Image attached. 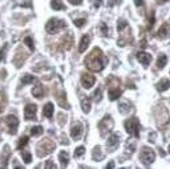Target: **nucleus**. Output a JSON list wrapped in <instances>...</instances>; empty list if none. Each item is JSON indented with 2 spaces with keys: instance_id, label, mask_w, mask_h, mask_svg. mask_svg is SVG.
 Masks as SVG:
<instances>
[{
  "instance_id": "obj_18",
  "label": "nucleus",
  "mask_w": 170,
  "mask_h": 169,
  "mask_svg": "<svg viewBox=\"0 0 170 169\" xmlns=\"http://www.w3.org/2000/svg\"><path fill=\"white\" fill-rule=\"evenodd\" d=\"M121 93H122V92H121L120 88H113V87H112V88L109 89V99H110L112 101H114V100H117L118 97L121 96Z\"/></svg>"
},
{
  "instance_id": "obj_14",
  "label": "nucleus",
  "mask_w": 170,
  "mask_h": 169,
  "mask_svg": "<svg viewBox=\"0 0 170 169\" xmlns=\"http://www.w3.org/2000/svg\"><path fill=\"white\" fill-rule=\"evenodd\" d=\"M157 91L158 92H165L170 88V80L169 79H162L160 83H157Z\"/></svg>"
},
{
  "instance_id": "obj_39",
  "label": "nucleus",
  "mask_w": 170,
  "mask_h": 169,
  "mask_svg": "<svg viewBox=\"0 0 170 169\" xmlns=\"http://www.w3.org/2000/svg\"><path fill=\"white\" fill-rule=\"evenodd\" d=\"M149 141H151V143H154V141H156V133L149 134Z\"/></svg>"
},
{
  "instance_id": "obj_7",
  "label": "nucleus",
  "mask_w": 170,
  "mask_h": 169,
  "mask_svg": "<svg viewBox=\"0 0 170 169\" xmlns=\"http://www.w3.org/2000/svg\"><path fill=\"white\" fill-rule=\"evenodd\" d=\"M5 124L8 125V132L11 134H16L18 133V127H19V120L15 116L9 115L5 117Z\"/></svg>"
},
{
  "instance_id": "obj_2",
  "label": "nucleus",
  "mask_w": 170,
  "mask_h": 169,
  "mask_svg": "<svg viewBox=\"0 0 170 169\" xmlns=\"http://www.w3.org/2000/svg\"><path fill=\"white\" fill-rule=\"evenodd\" d=\"M65 27H66V23L64 20L57 19V18H52L48 20L47 24H45V31L48 33H57L59 31L64 30Z\"/></svg>"
},
{
  "instance_id": "obj_42",
  "label": "nucleus",
  "mask_w": 170,
  "mask_h": 169,
  "mask_svg": "<svg viewBox=\"0 0 170 169\" xmlns=\"http://www.w3.org/2000/svg\"><path fill=\"white\" fill-rule=\"evenodd\" d=\"M3 109H4V108H3V105L0 104V113H2V112H3Z\"/></svg>"
},
{
  "instance_id": "obj_33",
  "label": "nucleus",
  "mask_w": 170,
  "mask_h": 169,
  "mask_svg": "<svg viewBox=\"0 0 170 169\" xmlns=\"http://www.w3.org/2000/svg\"><path fill=\"white\" fill-rule=\"evenodd\" d=\"M85 153V148L84 146H78V148L75 149V157H81Z\"/></svg>"
},
{
  "instance_id": "obj_31",
  "label": "nucleus",
  "mask_w": 170,
  "mask_h": 169,
  "mask_svg": "<svg viewBox=\"0 0 170 169\" xmlns=\"http://www.w3.org/2000/svg\"><path fill=\"white\" fill-rule=\"evenodd\" d=\"M24 43L27 44V46H28V48H29L31 51H33V49H35V46H33V40H32V39H31L29 36H27V37L24 39Z\"/></svg>"
},
{
  "instance_id": "obj_17",
  "label": "nucleus",
  "mask_w": 170,
  "mask_h": 169,
  "mask_svg": "<svg viewBox=\"0 0 170 169\" xmlns=\"http://www.w3.org/2000/svg\"><path fill=\"white\" fill-rule=\"evenodd\" d=\"M59 160L61 162V166L65 168L68 165V162H69V155H68L65 150H61L59 153Z\"/></svg>"
},
{
  "instance_id": "obj_5",
  "label": "nucleus",
  "mask_w": 170,
  "mask_h": 169,
  "mask_svg": "<svg viewBox=\"0 0 170 169\" xmlns=\"http://www.w3.org/2000/svg\"><path fill=\"white\" fill-rule=\"evenodd\" d=\"M140 160L142 161V164L145 166H148L156 160V153L149 148H142V150L140 153Z\"/></svg>"
},
{
  "instance_id": "obj_26",
  "label": "nucleus",
  "mask_w": 170,
  "mask_h": 169,
  "mask_svg": "<svg viewBox=\"0 0 170 169\" xmlns=\"http://www.w3.org/2000/svg\"><path fill=\"white\" fill-rule=\"evenodd\" d=\"M21 157H23V161L25 162V164H29V162L32 161V156L28 150H23L21 152Z\"/></svg>"
},
{
  "instance_id": "obj_27",
  "label": "nucleus",
  "mask_w": 170,
  "mask_h": 169,
  "mask_svg": "<svg viewBox=\"0 0 170 169\" xmlns=\"http://www.w3.org/2000/svg\"><path fill=\"white\" fill-rule=\"evenodd\" d=\"M33 80H35V76L25 75V76H23V79H21V84H23V85H27V84L33 83Z\"/></svg>"
},
{
  "instance_id": "obj_3",
  "label": "nucleus",
  "mask_w": 170,
  "mask_h": 169,
  "mask_svg": "<svg viewBox=\"0 0 170 169\" xmlns=\"http://www.w3.org/2000/svg\"><path fill=\"white\" fill-rule=\"evenodd\" d=\"M125 129H126V132L130 134V136H133V137H140V120L137 119V117H132V119H129L125 121Z\"/></svg>"
},
{
  "instance_id": "obj_28",
  "label": "nucleus",
  "mask_w": 170,
  "mask_h": 169,
  "mask_svg": "<svg viewBox=\"0 0 170 169\" xmlns=\"http://www.w3.org/2000/svg\"><path fill=\"white\" fill-rule=\"evenodd\" d=\"M125 28H128V23H126V20L125 19H120L117 21V31H122V30H125Z\"/></svg>"
},
{
  "instance_id": "obj_41",
  "label": "nucleus",
  "mask_w": 170,
  "mask_h": 169,
  "mask_svg": "<svg viewBox=\"0 0 170 169\" xmlns=\"http://www.w3.org/2000/svg\"><path fill=\"white\" fill-rule=\"evenodd\" d=\"M108 168H109V169H112V168H114V162H113V161H110V162H109V164H108V165H106V169H108Z\"/></svg>"
},
{
  "instance_id": "obj_34",
  "label": "nucleus",
  "mask_w": 170,
  "mask_h": 169,
  "mask_svg": "<svg viewBox=\"0 0 170 169\" xmlns=\"http://www.w3.org/2000/svg\"><path fill=\"white\" fill-rule=\"evenodd\" d=\"M85 23H87V20H85V19H76V20H75V25H76L77 28L84 27Z\"/></svg>"
},
{
  "instance_id": "obj_6",
  "label": "nucleus",
  "mask_w": 170,
  "mask_h": 169,
  "mask_svg": "<svg viewBox=\"0 0 170 169\" xmlns=\"http://www.w3.org/2000/svg\"><path fill=\"white\" fill-rule=\"evenodd\" d=\"M98 129H100V134L101 136H106L108 132H110L113 129V120L110 116H105L103 120L98 123Z\"/></svg>"
},
{
  "instance_id": "obj_8",
  "label": "nucleus",
  "mask_w": 170,
  "mask_h": 169,
  "mask_svg": "<svg viewBox=\"0 0 170 169\" xmlns=\"http://www.w3.org/2000/svg\"><path fill=\"white\" fill-rule=\"evenodd\" d=\"M118 144H120V134L117 133H112L109 137H108V141H106V148L109 152H114L117 149Z\"/></svg>"
},
{
  "instance_id": "obj_23",
  "label": "nucleus",
  "mask_w": 170,
  "mask_h": 169,
  "mask_svg": "<svg viewBox=\"0 0 170 169\" xmlns=\"http://www.w3.org/2000/svg\"><path fill=\"white\" fill-rule=\"evenodd\" d=\"M167 63V57H166V55H160V57H158L157 60V68H163V67L166 65Z\"/></svg>"
},
{
  "instance_id": "obj_25",
  "label": "nucleus",
  "mask_w": 170,
  "mask_h": 169,
  "mask_svg": "<svg viewBox=\"0 0 170 169\" xmlns=\"http://www.w3.org/2000/svg\"><path fill=\"white\" fill-rule=\"evenodd\" d=\"M43 132H44V129H43V127H40V125L32 127V128H31V134H32V136H40Z\"/></svg>"
},
{
  "instance_id": "obj_4",
  "label": "nucleus",
  "mask_w": 170,
  "mask_h": 169,
  "mask_svg": "<svg viewBox=\"0 0 170 169\" xmlns=\"http://www.w3.org/2000/svg\"><path fill=\"white\" fill-rule=\"evenodd\" d=\"M53 149H55V143H52L50 140H44V141H41L37 146V156L44 157V156L49 155Z\"/></svg>"
},
{
  "instance_id": "obj_36",
  "label": "nucleus",
  "mask_w": 170,
  "mask_h": 169,
  "mask_svg": "<svg viewBox=\"0 0 170 169\" xmlns=\"http://www.w3.org/2000/svg\"><path fill=\"white\" fill-rule=\"evenodd\" d=\"M72 5H80L81 3H82V0H68Z\"/></svg>"
},
{
  "instance_id": "obj_19",
  "label": "nucleus",
  "mask_w": 170,
  "mask_h": 169,
  "mask_svg": "<svg viewBox=\"0 0 170 169\" xmlns=\"http://www.w3.org/2000/svg\"><path fill=\"white\" fill-rule=\"evenodd\" d=\"M92 157H93V160H96V161H101V160L104 159V153L101 152V148H100V146H96V148L93 149Z\"/></svg>"
},
{
  "instance_id": "obj_21",
  "label": "nucleus",
  "mask_w": 170,
  "mask_h": 169,
  "mask_svg": "<svg viewBox=\"0 0 170 169\" xmlns=\"http://www.w3.org/2000/svg\"><path fill=\"white\" fill-rule=\"evenodd\" d=\"M32 95L35 97H37V99H40L43 95H44V89H43V87L40 85V84H37V85L32 89Z\"/></svg>"
},
{
  "instance_id": "obj_16",
  "label": "nucleus",
  "mask_w": 170,
  "mask_h": 169,
  "mask_svg": "<svg viewBox=\"0 0 170 169\" xmlns=\"http://www.w3.org/2000/svg\"><path fill=\"white\" fill-rule=\"evenodd\" d=\"M53 104L52 103H47L44 105V108H43V116H45L47 119H50V117L53 116Z\"/></svg>"
},
{
  "instance_id": "obj_1",
  "label": "nucleus",
  "mask_w": 170,
  "mask_h": 169,
  "mask_svg": "<svg viewBox=\"0 0 170 169\" xmlns=\"http://www.w3.org/2000/svg\"><path fill=\"white\" fill-rule=\"evenodd\" d=\"M85 64H87L88 69L93 71V72H100L104 69V56L103 52H101L100 48H93V51L88 55V57L85 59Z\"/></svg>"
},
{
  "instance_id": "obj_22",
  "label": "nucleus",
  "mask_w": 170,
  "mask_h": 169,
  "mask_svg": "<svg viewBox=\"0 0 170 169\" xmlns=\"http://www.w3.org/2000/svg\"><path fill=\"white\" fill-rule=\"evenodd\" d=\"M118 111H120V113L122 115H128L130 112V104L129 103H121L118 105Z\"/></svg>"
},
{
  "instance_id": "obj_15",
  "label": "nucleus",
  "mask_w": 170,
  "mask_h": 169,
  "mask_svg": "<svg viewBox=\"0 0 170 169\" xmlns=\"http://www.w3.org/2000/svg\"><path fill=\"white\" fill-rule=\"evenodd\" d=\"M89 43H90V37L88 35H84L81 37V41H80V47H78V52H85L87 48L89 47Z\"/></svg>"
},
{
  "instance_id": "obj_35",
  "label": "nucleus",
  "mask_w": 170,
  "mask_h": 169,
  "mask_svg": "<svg viewBox=\"0 0 170 169\" xmlns=\"http://www.w3.org/2000/svg\"><path fill=\"white\" fill-rule=\"evenodd\" d=\"M100 28H101V33H103L104 36H106L108 35V27H106V24L105 23H101Z\"/></svg>"
},
{
  "instance_id": "obj_32",
  "label": "nucleus",
  "mask_w": 170,
  "mask_h": 169,
  "mask_svg": "<svg viewBox=\"0 0 170 169\" xmlns=\"http://www.w3.org/2000/svg\"><path fill=\"white\" fill-rule=\"evenodd\" d=\"M28 143V137L27 136H23L20 140H19V144H18V149H21L23 146H25Z\"/></svg>"
},
{
  "instance_id": "obj_10",
  "label": "nucleus",
  "mask_w": 170,
  "mask_h": 169,
  "mask_svg": "<svg viewBox=\"0 0 170 169\" xmlns=\"http://www.w3.org/2000/svg\"><path fill=\"white\" fill-rule=\"evenodd\" d=\"M94 83H96V77L89 75V73H84V75L81 76V84H82L84 88H87V89L92 88L94 85Z\"/></svg>"
},
{
  "instance_id": "obj_9",
  "label": "nucleus",
  "mask_w": 170,
  "mask_h": 169,
  "mask_svg": "<svg viewBox=\"0 0 170 169\" xmlns=\"http://www.w3.org/2000/svg\"><path fill=\"white\" fill-rule=\"evenodd\" d=\"M36 111H37V106L35 104H28L24 109L25 120H36Z\"/></svg>"
},
{
  "instance_id": "obj_38",
  "label": "nucleus",
  "mask_w": 170,
  "mask_h": 169,
  "mask_svg": "<svg viewBox=\"0 0 170 169\" xmlns=\"http://www.w3.org/2000/svg\"><path fill=\"white\" fill-rule=\"evenodd\" d=\"M134 4L137 5V7H144V2H142V0H134Z\"/></svg>"
},
{
  "instance_id": "obj_13",
  "label": "nucleus",
  "mask_w": 170,
  "mask_h": 169,
  "mask_svg": "<svg viewBox=\"0 0 170 169\" xmlns=\"http://www.w3.org/2000/svg\"><path fill=\"white\" fill-rule=\"evenodd\" d=\"M137 60L142 65L148 67L150 64V61H151V55L150 53H146V52H138L137 53Z\"/></svg>"
},
{
  "instance_id": "obj_43",
  "label": "nucleus",
  "mask_w": 170,
  "mask_h": 169,
  "mask_svg": "<svg viewBox=\"0 0 170 169\" xmlns=\"http://www.w3.org/2000/svg\"><path fill=\"white\" fill-rule=\"evenodd\" d=\"M165 2H167V0H158V3H165Z\"/></svg>"
},
{
  "instance_id": "obj_11",
  "label": "nucleus",
  "mask_w": 170,
  "mask_h": 169,
  "mask_svg": "<svg viewBox=\"0 0 170 169\" xmlns=\"http://www.w3.org/2000/svg\"><path fill=\"white\" fill-rule=\"evenodd\" d=\"M81 133H82V124H81L80 121H76V123L72 125L71 136H72V139L78 140V139L81 137Z\"/></svg>"
},
{
  "instance_id": "obj_37",
  "label": "nucleus",
  "mask_w": 170,
  "mask_h": 169,
  "mask_svg": "<svg viewBox=\"0 0 170 169\" xmlns=\"http://www.w3.org/2000/svg\"><path fill=\"white\" fill-rule=\"evenodd\" d=\"M45 168H56V165L52 160H49V161H47V164H45Z\"/></svg>"
},
{
  "instance_id": "obj_24",
  "label": "nucleus",
  "mask_w": 170,
  "mask_h": 169,
  "mask_svg": "<svg viewBox=\"0 0 170 169\" xmlns=\"http://www.w3.org/2000/svg\"><path fill=\"white\" fill-rule=\"evenodd\" d=\"M81 108H82V112H85V113H89L90 111V99H84L81 101Z\"/></svg>"
},
{
  "instance_id": "obj_12",
  "label": "nucleus",
  "mask_w": 170,
  "mask_h": 169,
  "mask_svg": "<svg viewBox=\"0 0 170 169\" xmlns=\"http://www.w3.org/2000/svg\"><path fill=\"white\" fill-rule=\"evenodd\" d=\"M157 37L161 39V40L170 37V24L169 23H165V24L161 25V28L157 32Z\"/></svg>"
},
{
  "instance_id": "obj_30",
  "label": "nucleus",
  "mask_w": 170,
  "mask_h": 169,
  "mask_svg": "<svg viewBox=\"0 0 170 169\" xmlns=\"http://www.w3.org/2000/svg\"><path fill=\"white\" fill-rule=\"evenodd\" d=\"M7 49H8V44L5 43L4 46H3V48L0 49V63L5 60V52H7Z\"/></svg>"
},
{
  "instance_id": "obj_40",
  "label": "nucleus",
  "mask_w": 170,
  "mask_h": 169,
  "mask_svg": "<svg viewBox=\"0 0 170 169\" xmlns=\"http://www.w3.org/2000/svg\"><path fill=\"white\" fill-rule=\"evenodd\" d=\"M101 5V0H94V8H98Z\"/></svg>"
},
{
  "instance_id": "obj_29",
  "label": "nucleus",
  "mask_w": 170,
  "mask_h": 169,
  "mask_svg": "<svg viewBox=\"0 0 170 169\" xmlns=\"http://www.w3.org/2000/svg\"><path fill=\"white\" fill-rule=\"evenodd\" d=\"M101 96H103V91H101V88H97V89L94 91V93H93V99H94L96 103L101 101Z\"/></svg>"
},
{
  "instance_id": "obj_44",
  "label": "nucleus",
  "mask_w": 170,
  "mask_h": 169,
  "mask_svg": "<svg viewBox=\"0 0 170 169\" xmlns=\"http://www.w3.org/2000/svg\"><path fill=\"white\" fill-rule=\"evenodd\" d=\"M169 152H170V145H169Z\"/></svg>"
},
{
  "instance_id": "obj_20",
  "label": "nucleus",
  "mask_w": 170,
  "mask_h": 169,
  "mask_svg": "<svg viewBox=\"0 0 170 169\" xmlns=\"http://www.w3.org/2000/svg\"><path fill=\"white\" fill-rule=\"evenodd\" d=\"M50 7H52L55 11H63V9H65V5L63 4L61 0H52V2H50Z\"/></svg>"
}]
</instances>
